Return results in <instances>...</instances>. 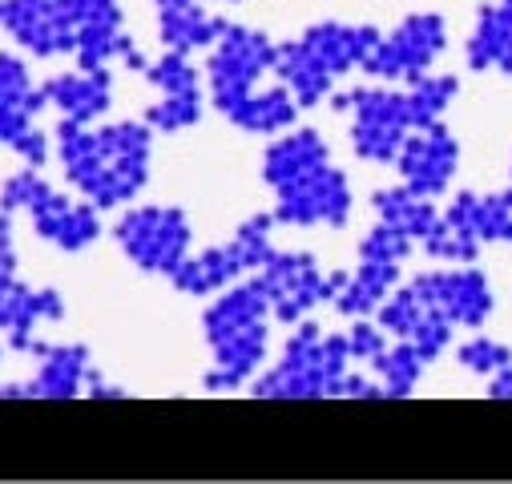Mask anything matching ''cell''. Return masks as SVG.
I'll list each match as a JSON object with an SVG mask.
<instances>
[{
	"label": "cell",
	"mask_w": 512,
	"mask_h": 484,
	"mask_svg": "<svg viewBox=\"0 0 512 484\" xmlns=\"http://www.w3.org/2000/svg\"><path fill=\"white\" fill-rule=\"evenodd\" d=\"M45 186L37 182V178H29V174H21V178H13L9 186H5V206H45Z\"/></svg>",
	"instance_id": "6da1fadb"
}]
</instances>
